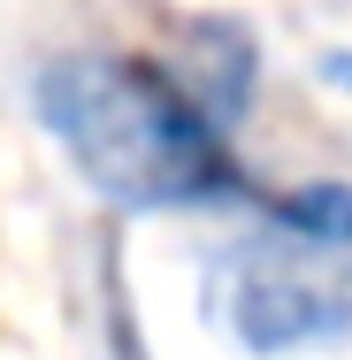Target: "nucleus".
Masks as SVG:
<instances>
[{
    "label": "nucleus",
    "mask_w": 352,
    "mask_h": 360,
    "mask_svg": "<svg viewBox=\"0 0 352 360\" xmlns=\"http://www.w3.org/2000/svg\"><path fill=\"white\" fill-rule=\"evenodd\" d=\"M31 100L46 139L70 153V169L123 215L222 207L253 192L222 139V115L145 54H107V46L54 54Z\"/></svg>",
    "instance_id": "nucleus-1"
},
{
    "label": "nucleus",
    "mask_w": 352,
    "mask_h": 360,
    "mask_svg": "<svg viewBox=\"0 0 352 360\" xmlns=\"http://www.w3.org/2000/svg\"><path fill=\"white\" fill-rule=\"evenodd\" d=\"M214 307L253 353L330 345L352 330V245L268 215V230L253 245H237L222 261Z\"/></svg>",
    "instance_id": "nucleus-2"
},
{
    "label": "nucleus",
    "mask_w": 352,
    "mask_h": 360,
    "mask_svg": "<svg viewBox=\"0 0 352 360\" xmlns=\"http://www.w3.org/2000/svg\"><path fill=\"white\" fill-rule=\"evenodd\" d=\"M337 70H345V77H352V62H337Z\"/></svg>",
    "instance_id": "nucleus-3"
}]
</instances>
